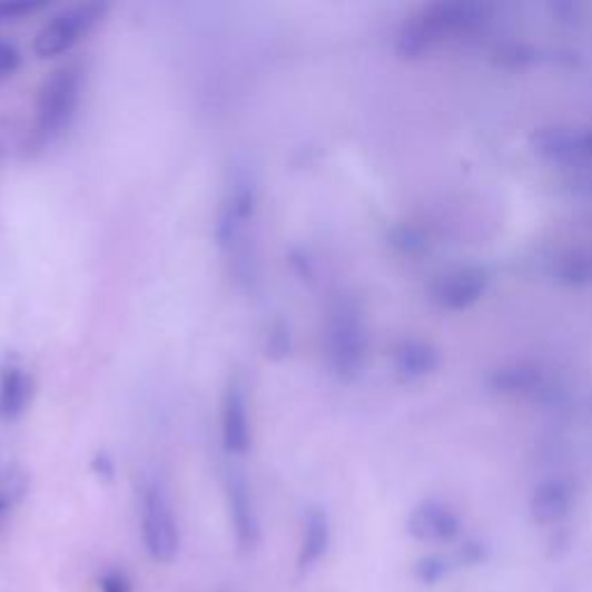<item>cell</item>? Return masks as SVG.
<instances>
[{
  "label": "cell",
  "mask_w": 592,
  "mask_h": 592,
  "mask_svg": "<svg viewBox=\"0 0 592 592\" xmlns=\"http://www.w3.org/2000/svg\"><path fill=\"white\" fill-rule=\"evenodd\" d=\"M491 8L467 0H447L422 8L403 23L396 38V53L407 61L426 56L435 45L452 36H470L489 21Z\"/></svg>",
  "instance_id": "3"
},
{
  "label": "cell",
  "mask_w": 592,
  "mask_h": 592,
  "mask_svg": "<svg viewBox=\"0 0 592 592\" xmlns=\"http://www.w3.org/2000/svg\"><path fill=\"white\" fill-rule=\"evenodd\" d=\"M581 158L592 162V130L588 135H581Z\"/></svg>",
  "instance_id": "25"
},
{
  "label": "cell",
  "mask_w": 592,
  "mask_h": 592,
  "mask_svg": "<svg viewBox=\"0 0 592 592\" xmlns=\"http://www.w3.org/2000/svg\"><path fill=\"white\" fill-rule=\"evenodd\" d=\"M225 497H227V510H229V523L234 530V540L239 551L250 553L257 549L262 540L259 530V516L255 510V500L250 493V486L246 477H241L239 472H229L225 480Z\"/></svg>",
  "instance_id": "8"
},
{
  "label": "cell",
  "mask_w": 592,
  "mask_h": 592,
  "mask_svg": "<svg viewBox=\"0 0 592 592\" xmlns=\"http://www.w3.org/2000/svg\"><path fill=\"white\" fill-rule=\"evenodd\" d=\"M461 521L458 516L450 510L440 505V502H422L420 507H414L410 519H407V532L417 540L426 544H442L450 542L458 535Z\"/></svg>",
  "instance_id": "10"
},
{
  "label": "cell",
  "mask_w": 592,
  "mask_h": 592,
  "mask_svg": "<svg viewBox=\"0 0 592 592\" xmlns=\"http://www.w3.org/2000/svg\"><path fill=\"white\" fill-rule=\"evenodd\" d=\"M442 572H444L442 560H437V558H426V560L420 562V568H417V576H420L422 581H426V583L435 581Z\"/></svg>",
  "instance_id": "24"
},
{
  "label": "cell",
  "mask_w": 592,
  "mask_h": 592,
  "mask_svg": "<svg viewBox=\"0 0 592 592\" xmlns=\"http://www.w3.org/2000/svg\"><path fill=\"white\" fill-rule=\"evenodd\" d=\"M21 63H23V56L19 47L8 40H0V83L12 79L19 72Z\"/></svg>",
  "instance_id": "20"
},
{
  "label": "cell",
  "mask_w": 592,
  "mask_h": 592,
  "mask_svg": "<svg viewBox=\"0 0 592 592\" xmlns=\"http://www.w3.org/2000/svg\"><path fill=\"white\" fill-rule=\"evenodd\" d=\"M489 289V274L477 266H465L442 274L431 285L433 302L444 310H465L477 304Z\"/></svg>",
  "instance_id": "9"
},
{
  "label": "cell",
  "mask_w": 592,
  "mask_h": 592,
  "mask_svg": "<svg viewBox=\"0 0 592 592\" xmlns=\"http://www.w3.org/2000/svg\"><path fill=\"white\" fill-rule=\"evenodd\" d=\"M83 88L86 70L81 63H66L56 68L42 81L33 109L31 132H28V154H42L63 139L79 114Z\"/></svg>",
  "instance_id": "2"
},
{
  "label": "cell",
  "mask_w": 592,
  "mask_h": 592,
  "mask_svg": "<svg viewBox=\"0 0 592 592\" xmlns=\"http://www.w3.org/2000/svg\"><path fill=\"white\" fill-rule=\"evenodd\" d=\"M332 542V527L329 519L324 514V510L313 507L304 516V535H302V549L299 558H296V565H299L302 572L313 570L317 562L327 553Z\"/></svg>",
  "instance_id": "14"
},
{
  "label": "cell",
  "mask_w": 592,
  "mask_h": 592,
  "mask_svg": "<svg viewBox=\"0 0 592 592\" xmlns=\"http://www.w3.org/2000/svg\"><path fill=\"white\" fill-rule=\"evenodd\" d=\"M220 437L225 452L231 456H246L253 447L250 401L241 375H231L225 387L220 410Z\"/></svg>",
  "instance_id": "7"
},
{
  "label": "cell",
  "mask_w": 592,
  "mask_h": 592,
  "mask_svg": "<svg viewBox=\"0 0 592 592\" xmlns=\"http://www.w3.org/2000/svg\"><path fill=\"white\" fill-rule=\"evenodd\" d=\"M6 148H8V132H6V124L0 121V162L6 158Z\"/></svg>",
  "instance_id": "26"
},
{
  "label": "cell",
  "mask_w": 592,
  "mask_h": 592,
  "mask_svg": "<svg viewBox=\"0 0 592 592\" xmlns=\"http://www.w3.org/2000/svg\"><path fill=\"white\" fill-rule=\"evenodd\" d=\"M405 253H420L426 248V239L414 229H401L398 234V241H396Z\"/></svg>",
  "instance_id": "23"
},
{
  "label": "cell",
  "mask_w": 592,
  "mask_h": 592,
  "mask_svg": "<svg viewBox=\"0 0 592 592\" xmlns=\"http://www.w3.org/2000/svg\"><path fill=\"white\" fill-rule=\"evenodd\" d=\"M535 151L551 162H574L581 158V135L565 128H546L535 135Z\"/></svg>",
  "instance_id": "15"
},
{
  "label": "cell",
  "mask_w": 592,
  "mask_h": 592,
  "mask_svg": "<svg viewBox=\"0 0 592 592\" xmlns=\"http://www.w3.org/2000/svg\"><path fill=\"white\" fill-rule=\"evenodd\" d=\"M555 278L562 285L585 287L592 285V250H574L558 264Z\"/></svg>",
  "instance_id": "18"
},
{
  "label": "cell",
  "mask_w": 592,
  "mask_h": 592,
  "mask_svg": "<svg viewBox=\"0 0 592 592\" xmlns=\"http://www.w3.org/2000/svg\"><path fill=\"white\" fill-rule=\"evenodd\" d=\"M107 3H75L51 14L33 40V53L42 61L61 58L91 38L107 19Z\"/></svg>",
  "instance_id": "5"
},
{
  "label": "cell",
  "mask_w": 592,
  "mask_h": 592,
  "mask_svg": "<svg viewBox=\"0 0 592 592\" xmlns=\"http://www.w3.org/2000/svg\"><path fill=\"white\" fill-rule=\"evenodd\" d=\"M491 389L502 394H525L542 384V373L535 366H507L489 377Z\"/></svg>",
  "instance_id": "16"
},
{
  "label": "cell",
  "mask_w": 592,
  "mask_h": 592,
  "mask_svg": "<svg viewBox=\"0 0 592 592\" xmlns=\"http://www.w3.org/2000/svg\"><path fill=\"white\" fill-rule=\"evenodd\" d=\"M141 540L146 553L156 562H171L179 553V521L169 491L160 477H151L141 489Z\"/></svg>",
  "instance_id": "6"
},
{
  "label": "cell",
  "mask_w": 592,
  "mask_h": 592,
  "mask_svg": "<svg viewBox=\"0 0 592 592\" xmlns=\"http://www.w3.org/2000/svg\"><path fill=\"white\" fill-rule=\"evenodd\" d=\"M28 486H31V480H28V472L23 467H0V525L6 523L10 512L26 497Z\"/></svg>",
  "instance_id": "17"
},
{
  "label": "cell",
  "mask_w": 592,
  "mask_h": 592,
  "mask_svg": "<svg viewBox=\"0 0 592 592\" xmlns=\"http://www.w3.org/2000/svg\"><path fill=\"white\" fill-rule=\"evenodd\" d=\"M100 592H132V583L121 570H109L100 576Z\"/></svg>",
  "instance_id": "21"
},
{
  "label": "cell",
  "mask_w": 592,
  "mask_h": 592,
  "mask_svg": "<svg viewBox=\"0 0 592 592\" xmlns=\"http://www.w3.org/2000/svg\"><path fill=\"white\" fill-rule=\"evenodd\" d=\"M437 366H440V352L431 343L410 338L398 343L394 349V368L407 382L433 375Z\"/></svg>",
  "instance_id": "13"
},
{
  "label": "cell",
  "mask_w": 592,
  "mask_h": 592,
  "mask_svg": "<svg viewBox=\"0 0 592 592\" xmlns=\"http://www.w3.org/2000/svg\"><path fill=\"white\" fill-rule=\"evenodd\" d=\"M45 8L42 0H0V26L23 21Z\"/></svg>",
  "instance_id": "19"
},
{
  "label": "cell",
  "mask_w": 592,
  "mask_h": 592,
  "mask_svg": "<svg viewBox=\"0 0 592 592\" xmlns=\"http://www.w3.org/2000/svg\"><path fill=\"white\" fill-rule=\"evenodd\" d=\"M36 394L33 375L19 362L8 359L0 366V422H17L31 407Z\"/></svg>",
  "instance_id": "11"
},
{
  "label": "cell",
  "mask_w": 592,
  "mask_h": 592,
  "mask_svg": "<svg viewBox=\"0 0 592 592\" xmlns=\"http://www.w3.org/2000/svg\"><path fill=\"white\" fill-rule=\"evenodd\" d=\"M266 349H269L266 354H272V357H276V354H278V357H287V354H289V329L283 327V324H280V327H276L272 332L269 347H266Z\"/></svg>",
  "instance_id": "22"
},
{
  "label": "cell",
  "mask_w": 592,
  "mask_h": 592,
  "mask_svg": "<svg viewBox=\"0 0 592 592\" xmlns=\"http://www.w3.org/2000/svg\"><path fill=\"white\" fill-rule=\"evenodd\" d=\"M572 507V486L562 480L542 482L530 497L532 519L542 525L558 523L565 519Z\"/></svg>",
  "instance_id": "12"
},
{
  "label": "cell",
  "mask_w": 592,
  "mask_h": 592,
  "mask_svg": "<svg viewBox=\"0 0 592 592\" xmlns=\"http://www.w3.org/2000/svg\"><path fill=\"white\" fill-rule=\"evenodd\" d=\"M257 214L259 186L255 174L236 167L218 204L214 236L229 264V274L244 285H250L257 276Z\"/></svg>",
  "instance_id": "1"
},
{
  "label": "cell",
  "mask_w": 592,
  "mask_h": 592,
  "mask_svg": "<svg viewBox=\"0 0 592 592\" xmlns=\"http://www.w3.org/2000/svg\"><path fill=\"white\" fill-rule=\"evenodd\" d=\"M368 354V334L364 313L354 296H336L324 324V357L332 375L341 382H354Z\"/></svg>",
  "instance_id": "4"
}]
</instances>
